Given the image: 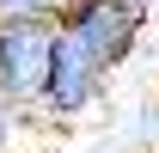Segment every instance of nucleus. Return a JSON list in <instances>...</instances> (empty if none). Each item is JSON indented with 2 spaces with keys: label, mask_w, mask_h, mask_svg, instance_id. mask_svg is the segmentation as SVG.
<instances>
[{
  "label": "nucleus",
  "mask_w": 159,
  "mask_h": 153,
  "mask_svg": "<svg viewBox=\"0 0 159 153\" xmlns=\"http://www.w3.org/2000/svg\"><path fill=\"white\" fill-rule=\"evenodd\" d=\"M19 123H25V104H12V98H0V153L19 141Z\"/></svg>",
  "instance_id": "5"
},
{
  "label": "nucleus",
  "mask_w": 159,
  "mask_h": 153,
  "mask_svg": "<svg viewBox=\"0 0 159 153\" xmlns=\"http://www.w3.org/2000/svg\"><path fill=\"white\" fill-rule=\"evenodd\" d=\"M61 6H67V12H74V6H86V0H61Z\"/></svg>",
  "instance_id": "6"
},
{
  "label": "nucleus",
  "mask_w": 159,
  "mask_h": 153,
  "mask_svg": "<svg viewBox=\"0 0 159 153\" xmlns=\"http://www.w3.org/2000/svg\"><path fill=\"white\" fill-rule=\"evenodd\" d=\"M61 49V19H31V25H0V98L12 104H43L49 67Z\"/></svg>",
  "instance_id": "1"
},
{
  "label": "nucleus",
  "mask_w": 159,
  "mask_h": 153,
  "mask_svg": "<svg viewBox=\"0 0 159 153\" xmlns=\"http://www.w3.org/2000/svg\"><path fill=\"white\" fill-rule=\"evenodd\" d=\"M31 19H67L61 0H0V25H31Z\"/></svg>",
  "instance_id": "4"
},
{
  "label": "nucleus",
  "mask_w": 159,
  "mask_h": 153,
  "mask_svg": "<svg viewBox=\"0 0 159 153\" xmlns=\"http://www.w3.org/2000/svg\"><path fill=\"white\" fill-rule=\"evenodd\" d=\"M104 80H110V67H98V61H92V49H86L80 37H67V25H61V49H55L49 92H43L37 110L55 116V123H80V116L104 98Z\"/></svg>",
  "instance_id": "2"
},
{
  "label": "nucleus",
  "mask_w": 159,
  "mask_h": 153,
  "mask_svg": "<svg viewBox=\"0 0 159 153\" xmlns=\"http://www.w3.org/2000/svg\"><path fill=\"white\" fill-rule=\"evenodd\" d=\"M129 6H141V12H147V0H129Z\"/></svg>",
  "instance_id": "7"
},
{
  "label": "nucleus",
  "mask_w": 159,
  "mask_h": 153,
  "mask_svg": "<svg viewBox=\"0 0 159 153\" xmlns=\"http://www.w3.org/2000/svg\"><path fill=\"white\" fill-rule=\"evenodd\" d=\"M61 25H67V37H80L86 49H92L98 67H122V61L135 55V43H141L147 12L129 6V0H86V6H74Z\"/></svg>",
  "instance_id": "3"
}]
</instances>
